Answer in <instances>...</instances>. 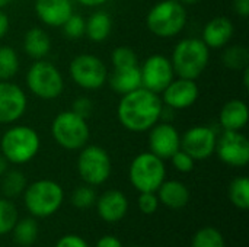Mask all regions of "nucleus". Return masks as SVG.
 <instances>
[{"mask_svg": "<svg viewBox=\"0 0 249 247\" xmlns=\"http://www.w3.org/2000/svg\"><path fill=\"white\" fill-rule=\"evenodd\" d=\"M217 135L213 128L197 125L185 131L181 137V150L190 154L196 162L206 160L213 156L216 150Z\"/></svg>", "mask_w": 249, "mask_h": 247, "instance_id": "ddd939ff", "label": "nucleus"}, {"mask_svg": "<svg viewBox=\"0 0 249 247\" xmlns=\"http://www.w3.org/2000/svg\"><path fill=\"white\" fill-rule=\"evenodd\" d=\"M10 233H13L15 243H18L19 246L29 247L35 243L38 237V224L34 218L18 220Z\"/></svg>", "mask_w": 249, "mask_h": 247, "instance_id": "393cba45", "label": "nucleus"}, {"mask_svg": "<svg viewBox=\"0 0 249 247\" xmlns=\"http://www.w3.org/2000/svg\"><path fill=\"white\" fill-rule=\"evenodd\" d=\"M64 201V191L60 183L51 179L32 182L23 191V202L28 213L34 217L45 218L55 214Z\"/></svg>", "mask_w": 249, "mask_h": 247, "instance_id": "39448f33", "label": "nucleus"}, {"mask_svg": "<svg viewBox=\"0 0 249 247\" xmlns=\"http://www.w3.org/2000/svg\"><path fill=\"white\" fill-rule=\"evenodd\" d=\"M55 247H89L88 243L76 234H67L63 236L61 239H58V242L55 243Z\"/></svg>", "mask_w": 249, "mask_h": 247, "instance_id": "4c0bfd02", "label": "nucleus"}, {"mask_svg": "<svg viewBox=\"0 0 249 247\" xmlns=\"http://www.w3.org/2000/svg\"><path fill=\"white\" fill-rule=\"evenodd\" d=\"M12 0H0V9L3 7V6H6V4H9Z\"/></svg>", "mask_w": 249, "mask_h": 247, "instance_id": "49530a36", "label": "nucleus"}, {"mask_svg": "<svg viewBox=\"0 0 249 247\" xmlns=\"http://www.w3.org/2000/svg\"><path fill=\"white\" fill-rule=\"evenodd\" d=\"M137 205L143 214L156 213V210L159 208V199H158L156 192H140Z\"/></svg>", "mask_w": 249, "mask_h": 247, "instance_id": "c9c22d12", "label": "nucleus"}, {"mask_svg": "<svg viewBox=\"0 0 249 247\" xmlns=\"http://www.w3.org/2000/svg\"><path fill=\"white\" fill-rule=\"evenodd\" d=\"M156 192L159 202L171 210H181L190 201V191L179 181H163Z\"/></svg>", "mask_w": 249, "mask_h": 247, "instance_id": "412c9836", "label": "nucleus"}, {"mask_svg": "<svg viewBox=\"0 0 249 247\" xmlns=\"http://www.w3.org/2000/svg\"><path fill=\"white\" fill-rule=\"evenodd\" d=\"M99 217L107 223L121 221L128 211V199L118 189H109L104 192L96 202Z\"/></svg>", "mask_w": 249, "mask_h": 247, "instance_id": "a211bd4d", "label": "nucleus"}, {"mask_svg": "<svg viewBox=\"0 0 249 247\" xmlns=\"http://www.w3.org/2000/svg\"><path fill=\"white\" fill-rule=\"evenodd\" d=\"M149 148L150 153L162 160L171 159L181 150V135L178 130L169 122H158L149 130Z\"/></svg>", "mask_w": 249, "mask_h": 247, "instance_id": "dca6fc26", "label": "nucleus"}, {"mask_svg": "<svg viewBox=\"0 0 249 247\" xmlns=\"http://www.w3.org/2000/svg\"><path fill=\"white\" fill-rule=\"evenodd\" d=\"M23 51L34 60H42L51 51V39L41 28H31L23 36Z\"/></svg>", "mask_w": 249, "mask_h": 247, "instance_id": "5701e85b", "label": "nucleus"}, {"mask_svg": "<svg viewBox=\"0 0 249 247\" xmlns=\"http://www.w3.org/2000/svg\"><path fill=\"white\" fill-rule=\"evenodd\" d=\"M146 25L159 38H174L187 25L185 6L178 0H162L149 10Z\"/></svg>", "mask_w": 249, "mask_h": 247, "instance_id": "20e7f679", "label": "nucleus"}, {"mask_svg": "<svg viewBox=\"0 0 249 247\" xmlns=\"http://www.w3.org/2000/svg\"><path fill=\"white\" fill-rule=\"evenodd\" d=\"M171 162H172V166L181 173H190L194 169V165H196V160L182 150H178L171 157Z\"/></svg>", "mask_w": 249, "mask_h": 247, "instance_id": "f704fd0d", "label": "nucleus"}, {"mask_svg": "<svg viewBox=\"0 0 249 247\" xmlns=\"http://www.w3.org/2000/svg\"><path fill=\"white\" fill-rule=\"evenodd\" d=\"M233 33V22L226 16H216L206 23L201 39L210 49H219L231 42Z\"/></svg>", "mask_w": 249, "mask_h": 247, "instance_id": "6ab92c4d", "label": "nucleus"}, {"mask_svg": "<svg viewBox=\"0 0 249 247\" xmlns=\"http://www.w3.org/2000/svg\"><path fill=\"white\" fill-rule=\"evenodd\" d=\"M26 84L32 95L44 100L57 99L64 90L60 70L45 60H36L26 73Z\"/></svg>", "mask_w": 249, "mask_h": 247, "instance_id": "6e6552de", "label": "nucleus"}, {"mask_svg": "<svg viewBox=\"0 0 249 247\" xmlns=\"http://www.w3.org/2000/svg\"><path fill=\"white\" fill-rule=\"evenodd\" d=\"M69 73L71 80L85 90L101 89L108 82V68L105 63L93 54L76 55L69 66Z\"/></svg>", "mask_w": 249, "mask_h": 247, "instance_id": "9d476101", "label": "nucleus"}, {"mask_svg": "<svg viewBox=\"0 0 249 247\" xmlns=\"http://www.w3.org/2000/svg\"><path fill=\"white\" fill-rule=\"evenodd\" d=\"M142 87L160 95L165 87L175 79L171 58L163 54H153L140 66Z\"/></svg>", "mask_w": 249, "mask_h": 247, "instance_id": "9b49d317", "label": "nucleus"}, {"mask_svg": "<svg viewBox=\"0 0 249 247\" xmlns=\"http://www.w3.org/2000/svg\"><path fill=\"white\" fill-rule=\"evenodd\" d=\"M160 99L163 106H168L169 109H188L191 108L200 95V89L196 83V80L191 79H174L165 90L160 93Z\"/></svg>", "mask_w": 249, "mask_h": 247, "instance_id": "2eb2a0df", "label": "nucleus"}, {"mask_svg": "<svg viewBox=\"0 0 249 247\" xmlns=\"http://www.w3.org/2000/svg\"><path fill=\"white\" fill-rule=\"evenodd\" d=\"M96 202V194L90 185H82L71 194V204L79 210L90 208Z\"/></svg>", "mask_w": 249, "mask_h": 247, "instance_id": "473e14b6", "label": "nucleus"}, {"mask_svg": "<svg viewBox=\"0 0 249 247\" xmlns=\"http://www.w3.org/2000/svg\"><path fill=\"white\" fill-rule=\"evenodd\" d=\"M178 1H181V3L185 6V4H197V3L201 1V0H178Z\"/></svg>", "mask_w": 249, "mask_h": 247, "instance_id": "a18cd8bd", "label": "nucleus"}, {"mask_svg": "<svg viewBox=\"0 0 249 247\" xmlns=\"http://www.w3.org/2000/svg\"><path fill=\"white\" fill-rule=\"evenodd\" d=\"M34 9L42 23L60 28L73 13V3L71 0H35Z\"/></svg>", "mask_w": 249, "mask_h": 247, "instance_id": "f3484780", "label": "nucleus"}, {"mask_svg": "<svg viewBox=\"0 0 249 247\" xmlns=\"http://www.w3.org/2000/svg\"><path fill=\"white\" fill-rule=\"evenodd\" d=\"M92 109H93L92 100H90L89 98H85V96L77 98V99L71 103V111H73L74 114H77L79 116L85 118V119H88V118L90 116Z\"/></svg>", "mask_w": 249, "mask_h": 247, "instance_id": "e433bc0d", "label": "nucleus"}, {"mask_svg": "<svg viewBox=\"0 0 249 247\" xmlns=\"http://www.w3.org/2000/svg\"><path fill=\"white\" fill-rule=\"evenodd\" d=\"M111 29H112L111 16L107 12L98 10V12L92 13L89 16V19L86 20L85 33L93 42H104L109 36Z\"/></svg>", "mask_w": 249, "mask_h": 247, "instance_id": "b1692460", "label": "nucleus"}, {"mask_svg": "<svg viewBox=\"0 0 249 247\" xmlns=\"http://www.w3.org/2000/svg\"><path fill=\"white\" fill-rule=\"evenodd\" d=\"M191 247H226V245L222 233L217 229L203 227L194 234Z\"/></svg>", "mask_w": 249, "mask_h": 247, "instance_id": "c756f323", "label": "nucleus"}, {"mask_svg": "<svg viewBox=\"0 0 249 247\" xmlns=\"http://www.w3.org/2000/svg\"><path fill=\"white\" fill-rule=\"evenodd\" d=\"M222 61L229 70L241 71V70L249 67L248 48L242 44L231 45L225 49V52L222 55Z\"/></svg>", "mask_w": 249, "mask_h": 247, "instance_id": "a878e982", "label": "nucleus"}, {"mask_svg": "<svg viewBox=\"0 0 249 247\" xmlns=\"http://www.w3.org/2000/svg\"><path fill=\"white\" fill-rule=\"evenodd\" d=\"M163 103L158 93L139 87L125 95L117 106L120 124L131 132H146L162 119Z\"/></svg>", "mask_w": 249, "mask_h": 247, "instance_id": "f257e3e1", "label": "nucleus"}, {"mask_svg": "<svg viewBox=\"0 0 249 247\" xmlns=\"http://www.w3.org/2000/svg\"><path fill=\"white\" fill-rule=\"evenodd\" d=\"M79 1L80 4L86 6V7H96V6H101L104 3H107L108 0H76Z\"/></svg>", "mask_w": 249, "mask_h": 247, "instance_id": "79ce46f5", "label": "nucleus"}, {"mask_svg": "<svg viewBox=\"0 0 249 247\" xmlns=\"http://www.w3.org/2000/svg\"><path fill=\"white\" fill-rule=\"evenodd\" d=\"M112 170L108 151L99 146H85L77 157V172L86 185L98 186L105 183Z\"/></svg>", "mask_w": 249, "mask_h": 247, "instance_id": "1a4fd4ad", "label": "nucleus"}, {"mask_svg": "<svg viewBox=\"0 0 249 247\" xmlns=\"http://www.w3.org/2000/svg\"><path fill=\"white\" fill-rule=\"evenodd\" d=\"M166 176V167L160 157L150 151L136 156L128 169V179L139 192H156Z\"/></svg>", "mask_w": 249, "mask_h": 247, "instance_id": "0eeeda50", "label": "nucleus"}, {"mask_svg": "<svg viewBox=\"0 0 249 247\" xmlns=\"http://www.w3.org/2000/svg\"><path fill=\"white\" fill-rule=\"evenodd\" d=\"M41 148L38 132L28 125H13L4 131L0 138L1 156L13 165L31 162Z\"/></svg>", "mask_w": 249, "mask_h": 247, "instance_id": "7ed1b4c3", "label": "nucleus"}, {"mask_svg": "<svg viewBox=\"0 0 249 247\" xmlns=\"http://www.w3.org/2000/svg\"><path fill=\"white\" fill-rule=\"evenodd\" d=\"M54 141L66 150L83 148L90 137L88 119L79 116L71 109L60 112L51 124Z\"/></svg>", "mask_w": 249, "mask_h": 247, "instance_id": "423d86ee", "label": "nucleus"}, {"mask_svg": "<svg viewBox=\"0 0 249 247\" xmlns=\"http://www.w3.org/2000/svg\"><path fill=\"white\" fill-rule=\"evenodd\" d=\"M210 61V48L203 42L201 38H185L181 39L171 57L174 73L182 79H198L207 68Z\"/></svg>", "mask_w": 249, "mask_h": 247, "instance_id": "f03ea898", "label": "nucleus"}, {"mask_svg": "<svg viewBox=\"0 0 249 247\" xmlns=\"http://www.w3.org/2000/svg\"><path fill=\"white\" fill-rule=\"evenodd\" d=\"M28 106L26 93L10 80H0V124H13L22 118Z\"/></svg>", "mask_w": 249, "mask_h": 247, "instance_id": "4468645a", "label": "nucleus"}, {"mask_svg": "<svg viewBox=\"0 0 249 247\" xmlns=\"http://www.w3.org/2000/svg\"><path fill=\"white\" fill-rule=\"evenodd\" d=\"M19 70V58L10 45L0 47V80H10Z\"/></svg>", "mask_w": 249, "mask_h": 247, "instance_id": "c85d7f7f", "label": "nucleus"}, {"mask_svg": "<svg viewBox=\"0 0 249 247\" xmlns=\"http://www.w3.org/2000/svg\"><path fill=\"white\" fill-rule=\"evenodd\" d=\"M96 247H123V243L120 242L118 237L111 236V234H107V236H102L98 240Z\"/></svg>", "mask_w": 249, "mask_h": 247, "instance_id": "58836bf2", "label": "nucleus"}, {"mask_svg": "<svg viewBox=\"0 0 249 247\" xmlns=\"http://www.w3.org/2000/svg\"><path fill=\"white\" fill-rule=\"evenodd\" d=\"M249 119V111L247 103L241 99L228 100L219 114V121L226 131H241L247 127Z\"/></svg>", "mask_w": 249, "mask_h": 247, "instance_id": "aec40b11", "label": "nucleus"}, {"mask_svg": "<svg viewBox=\"0 0 249 247\" xmlns=\"http://www.w3.org/2000/svg\"><path fill=\"white\" fill-rule=\"evenodd\" d=\"M219 159L232 167H245L249 162V141L241 131H226L217 138L216 150Z\"/></svg>", "mask_w": 249, "mask_h": 247, "instance_id": "f8f14e48", "label": "nucleus"}, {"mask_svg": "<svg viewBox=\"0 0 249 247\" xmlns=\"http://www.w3.org/2000/svg\"><path fill=\"white\" fill-rule=\"evenodd\" d=\"M111 63H112L114 68H121V67L137 66L139 58H137V54L134 52L133 48H130V47H117L111 54Z\"/></svg>", "mask_w": 249, "mask_h": 247, "instance_id": "2f4dec72", "label": "nucleus"}, {"mask_svg": "<svg viewBox=\"0 0 249 247\" xmlns=\"http://www.w3.org/2000/svg\"><path fill=\"white\" fill-rule=\"evenodd\" d=\"M64 35L69 39H79L85 35V28H86V20L83 19V16L71 13L67 20L61 25Z\"/></svg>", "mask_w": 249, "mask_h": 247, "instance_id": "72a5a7b5", "label": "nucleus"}, {"mask_svg": "<svg viewBox=\"0 0 249 247\" xmlns=\"http://www.w3.org/2000/svg\"><path fill=\"white\" fill-rule=\"evenodd\" d=\"M9 26H10V22H9V17L7 15L0 9V39L7 33L9 31Z\"/></svg>", "mask_w": 249, "mask_h": 247, "instance_id": "a19ab883", "label": "nucleus"}, {"mask_svg": "<svg viewBox=\"0 0 249 247\" xmlns=\"http://www.w3.org/2000/svg\"><path fill=\"white\" fill-rule=\"evenodd\" d=\"M18 221L16 207L4 198H0V236L12 231Z\"/></svg>", "mask_w": 249, "mask_h": 247, "instance_id": "7c9ffc66", "label": "nucleus"}, {"mask_svg": "<svg viewBox=\"0 0 249 247\" xmlns=\"http://www.w3.org/2000/svg\"><path fill=\"white\" fill-rule=\"evenodd\" d=\"M26 178L20 170H7L1 176V192L6 198H16L23 194Z\"/></svg>", "mask_w": 249, "mask_h": 247, "instance_id": "cd10ccee", "label": "nucleus"}, {"mask_svg": "<svg viewBox=\"0 0 249 247\" xmlns=\"http://www.w3.org/2000/svg\"><path fill=\"white\" fill-rule=\"evenodd\" d=\"M134 247H142V246H134Z\"/></svg>", "mask_w": 249, "mask_h": 247, "instance_id": "de8ad7c7", "label": "nucleus"}, {"mask_svg": "<svg viewBox=\"0 0 249 247\" xmlns=\"http://www.w3.org/2000/svg\"><path fill=\"white\" fill-rule=\"evenodd\" d=\"M242 71H244V86H245V89H248V86H249V67L244 68Z\"/></svg>", "mask_w": 249, "mask_h": 247, "instance_id": "c03bdc74", "label": "nucleus"}, {"mask_svg": "<svg viewBox=\"0 0 249 247\" xmlns=\"http://www.w3.org/2000/svg\"><path fill=\"white\" fill-rule=\"evenodd\" d=\"M231 202L242 211L249 208V179L247 176H238L232 181L229 186Z\"/></svg>", "mask_w": 249, "mask_h": 247, "instance_id": "bb28decb", "label": "nucleus"}, {"mask_svg": "<svg viewBox=\"0 0 249 247\" xmlns=\"http://www.w3.org/2000/svg\"><path fill=\"white\" fill-rule=\"evenodd\" d=\"M109 86L118 95H125L131 90L142 87L140 66H130L114 68L109 76Z\"/></svg>", "mask_w": 249, "mask_h": 247, "instance_id": "4be33fe9", "label": "nucleus"}, {"mask_svg": "<svg viewBox=\"0 0 249 247\" xmlns=\"http://www.w3.org/2000/svg\"><path fill=\"white\" fill-rule=\"evenodd\" d=\"M233 9L235 12L242 16L248 17L249 16V0H233Z\"/></svg>", "mask_w": 249, "mask_h": 247, "instance_id": "ea45409f", "label": "nucleus"}, {"mask_svg": "<svg viewBox=\"0 0 249 247\" xmlns=\"http://www.w3.org/2000/svg\"><path fill=\"white\" fill-rule=\"evenodd\" d=\"M7 166H9V162L0 154V178L7 172Z\"/></svg>", "mask_w": 249, "mask_h": 247, "instance_id": "37998d69", "label": "nucleus"}]
</instances>
